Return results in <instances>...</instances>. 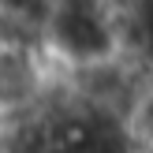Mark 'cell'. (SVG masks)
<instances>
[{
    "instance_id": "obj_1",
    "label": "cell",
    "mask_w": 153,
    "mask_h": 153,
    "mask_svg": "<svg viewBox=\"0 0 153 153\" xmlns=\"http://www.w3.org/2000/svg\"><path fill=\"white\" fill-rule=\"evenodd\" d=\"M52 86V49H0V123L26 120Z\"/></svg>"
}]
</instances>
